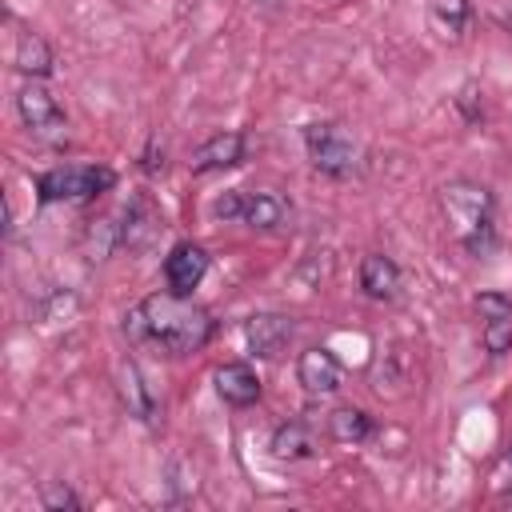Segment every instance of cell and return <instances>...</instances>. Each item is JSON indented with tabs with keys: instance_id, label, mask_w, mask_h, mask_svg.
I'll return each instance as SVG.
<instances>
[{
	"instance_id": "obj_1",
	"label": "cell",
	"mask_w": 512,
	"mask_h": 512,
	"mask_svg": "<svg viewBox=\"0 0 512 512\" xmlns=\"http://www.w3.org/2000/svg\"><path fill=\"white\" fill-rule=\"evenodd\" d=\"M140 308H144V320H148V340L160 344L172 356L200 352L212 336V316L200 304H192L188 296L172 292V288L148 296Z\"/></svg>"
},
{
	"instance_id": "obj_2",
	"label": "cell",
	"mask_w": 512,
	"mask_h": 512,
	"mask_svg": "<svg viewBox=\"0 0 512 512\" xmlns=\"http://www.w3.org/2000/svg\"><path fill=\"white\" fill-rule=\"evenodd\" d=\"M440 208L448 220V232L460 248H468L472 256H484L492 248V192L484 184L472 180H452L440 192Z\"/></svg>"
},
{
	"instance_id": "obj_3",
	"label": "cell",
	"mask_w": 512,
	"mask_h": 512,
	"mask_svg": "<svg viewBox=\"0 0 512 512\" xmlns=\"http://www.w3.org/2000/svg\"><path fill=\"white\" fill-rule=\"evenodd\" d=\"M304 144H308V160H312L324 176L344 180V176H352V172L360 168V148H356V140H352L344 128H336V124H312V128L304 132Z\"/></svg>"
},
{
	"instance_id": "obj_4",
	"label": "cell",
	"mask_w": 512,
	"mask_h": 512,
	"mask_svg": "<svg viewBox=\"0 0 512 512\" xmlns=\"http://www.w3.org/2000/svg\"><path fill=\"white\" fill-rule=\"evenodd\" d=\"M112 168H96V164H64L52 168L36 180L40 200H88L104 188H112Z\"/></svg>"
},
{
	"instance_id": "obj_5",
	"label": "cell",
	"mask_w": 512,
	"mask_h": 512,
	"mask_svg": "<svg viewBox=\"0 0 512 512\" xmlns=\"http://www.w3.org/2000/svg\"><path fill=\"white\" fill-rule=\"evenodd\" d=\"M16 108H20V120L32 128V136H40V140H48V144L64 140V132H68L64 112H60L56 96H52L44 84H36V80L24 84L20 96H16Z\"/></svg>"
},
{
	"instance_id": "obj_6",
	"label": "cell",
	"mask_w": 512,
	"mask_h": 512,
	"mask_svg": "<svg viewBox=\"0 0 512 512\" xmlns=\"http://www.w3.org/2000/svg\"><path fill=\"white\" fill-rule=\"evenodd\" d=\"M204 272H208V252L200 244H176L172 256L164 260L168 288L180 292V296H192V288L204 280Z\"/></svg>"
},
{
	"instance_id": "obj_7",
	"label": "cell",
	"mask_w": 512,
	"mask_h": 512,
	"mask_svg": "<svg viewBox=\"0 0 512 512\" xmlns=\"http://www.w3.org/2000/svg\"><path fill=\"white\" fill-rule=\"evenodd\" d=\"M244 340L252 348V356H280V348L292 340V320L288 316H276V312H260L244 324Z\"/></svg>"
},
{
	"instance_id": "obj_8",
	"label": "cell",
	"mask_w": 512,
	"mask_h": 512,
	"mask_svg": "<svg viewBox=\"0 0 512 512\" xmlns=\"http://www.w3.org/2000/svg\"><path fill=\"white\" fill-rule=\"evenodd\" d=\"M340 360L328 352V348H308L304 356H300V364H296V376H300V384L308 388V392H316V396H328V392H336L340 388Z\"/></svg>"
},
{
	"instance_id": "obj_9",
	"label": "cell",
	"mask_w": 512,
	"mask_h": 512,
	"mask_svg": "<svg viewBox=\"0 0 512 512\" xmlns=\"http://www.w3.org/2000/svg\"><path fill=\"white\" fill-rule=\"evenodd\" d=\"M216 392H220L224 404H232V408H248V404L260 400V376H256L244 360H232V364L216 368Z\"/></svg>"
},
{
	"instance_id": "obj_10",
	"label": "cell",
	"mask_w": 512,
	"mask_h": 512,
	"mask_svg": "<svg viewBox=\"0 0 512 512\" xmlns=\"http://www.w3.org/2000/svg\"><path fill=\"white\" fill-rule=\"evenodd\" d=\"M240 156H244V136H240V132H220V136L204 140V144L188 156V168H192V172H212V168L240 164Z\"/></svg>"
},
{
	"instance_id": "obj_11",
	"label": "cell",
	"mask_w": 512,
	"mask_h": 512,
	"mask_svg": "<svg viewBox=\"0 0 512 512\" xmlns=\"http://www.w3.org/2000/svg\"><path fill=\"white\" fill-rule=\"evenodd\" d=\"M360 288H364L372 300H392V296L400 292V268H396L388 256L372 252V256L360 260Z\"/></svg>"
},
{
	"instance_id": "obj_12",
	"label": "cell",
	"mask_w": 512,
	"mask_h": 512,
	"mask_svg": "<svg viewBox=\"0 0 512 512\" xmlns=\"http://www.w3.org/2000/svg\"><path fill=\"white\" fill-rule=\"evenodd\" d=\"M272 456L276 460H308L316 456V436L308 424L292 420V424H280L276 436H272Z\"/></svg>"
},
{
	"instance_id": "obj_13",
	"label": "cell",
	"mask_w": 512,
	"mask_h": 512,
	"mask_svg": "<svg viewBox=\"0 0 512 512\" xmlns=\"http://www.w3.org/2000/svg\"><path fill=\"white\" fill-rule=\"evenodd\" d=\"M16 68L24 72V76H48L52 72V48H48V40L44 36H36V32H20L16 36Z\"/></svg>"
},
{
	"instance_id": "obj_14",
	"label": "cell",
	"mask_w": 512,
	"mask_h": 512,
	"mask_svg": "<svg viewBox=\"0 0 512 512\" xmlns=\"http://www.w3.org/2000/svg\"><path fill=\"white\" fill-rule=\"evenodd\" d=\"M240 220L252 224V228H280L288 220V204L280 196H272V192H252V196H244Z\"/></svg>"
},
{
	"instance_id": "obj_15",
	"label": "cell",
	"mask_w": 512,
	"mask_h": 512,
	"mask_svg": "<svg viewBox=\"0 0 512 512\" xmlns=\"http://www.w3.org/2000/svg\"><path fill=\"white\" fill-rule=\"evenodd\" d=\"M328 428H332L336 440H344V444H360V440L372 436V416L360 412V408H336V412L328 416Z\"/></svg>"
},
{
	"instance_id": "obj_16",
	"label": "cell",
	"mask_w": 512,
	"mask_h": 512,
	"mask_svg": "<svg viewBox=\"0 0 512 512\" xmlns=\"http://www.w3.org/2000/svg\"><path fill=\"white\" fill-rule=\"evenodd\" d=\"M156 232V216H152V208L144 204V200H136L128 212H124V228H120V240L128 244V248H140V244H148V236Z\"/></svg>"
},
{
	"instance_id": "obj_17",
	"label": "cell",
	"mask_w": 512,
	"mask_h": 512,
	"mask_svg": "<svg viewBox=\"0 0 512 512\" xmlns=\"http://www.w3.org/2000/svg\"><path fill=\"white\" fill-rule=\"evenodd\" d=\"M120 380H124L120 388H124V400H128V408H132L140 420H152V396H148V388H144V380H140L136 364H124Z\"/></svg>"
},
{
	"instance_id": "obj_18",
	"label": "cell",
	"mask_w": 512,
	"mask_h": 512,
	"mask_svg": "<svg viewBox=\"0 0 512 512\" xmlns=\"http://www.w3.org/2000/svg\"><path fill=\"white\" fill-rule=\"evenodd\" d=\"M432 20L444 36H460L468 20V0H432Z\"/></svg>"
},
{
	"instance_id": "obj_19",
	"label": "cell",
	"mask_w": 512,
	"mask_h": 512,
	"mask_svg": "<svg viewBox=\"0 0 512 512\" xmlns=\"http://www.w3.org/2000/svg\"><path fill=\"white\" fill-rule=\"evenodd\" d=\"M484 348L492 356H504L512 348V312L500 316H484Z\"/></svg>"
},
{
	"instance_id": "obj_20",
	"label": "cell",
	"mask_w": 512,
	"mask_h": 512,
	"mask_svg": "<svg viewBox=\"0 0 512 512\" xmlns=\"http://www.w3.org/2000/svg\"><path fill=\"white\" fill-rule=\"evenodd\" d=\"M476 312L480 316H500V312H512V300H504L500 292H484V296H476Z\"/></svg>"
},
{
	"instance_id": "obj_21",
	"label": "cell",
	"mask_w": 512,
	"mask_h": 512,
	"mask_svg": "<svg viewBox=\"0 0 512 512\" xmlns=\"http://www.w3.org/2000/svg\"><path fill=\"white\" fill-rule=\"evenodd\" d=\"M212 212H216L220 220H232V216L244 212V196H240V192H224V196L212 204Z\"/></svg>"
},
{
	"instance_id": "obj_22",
	"label": "cell",
	"mask_w": 512,
	"mask_h": 512,
	"mask_svg": "<svg viewBox=\"0 0 512 512\" xmlns=\"http://www.w3.org/2000/svg\"><path fill=\"white\" fill-rule=\"evenodd\" d=\"M44 504H48V508H76L80 500H76L68 488H60V484H48V488H44Z\"/></svg>"
},
{
	"instance_id": "obj_23",
	"label": "cell",
	"mask_w": 512,
	"mask_h": 512,
	"mask_svg": "<svg viewBox=\"0 0 512 512\" xmlns=\"http://www.w3.org/2000/svg\"><path fill=\"white\" fill-rule=\"evenodd\" d=\"M508 460H512V452H508Z\"/></svg>"
}]
</instances>
